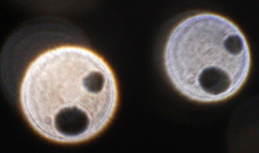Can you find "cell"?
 I'll return each mask as SVG.
<instances>
[{
	"instance_id": "cell-1",
	"label": "cell",
	"mask_w": 259,
	"mask_h": 153,
	"mask_svg": "<svg viewBox=\"0 0 259 153\" xmlns=\"http://www.w3.org/2000/svg\"><path fill=\"white\" fill-rule=\"evenodd\" d=\"M115 74L102 57L75 45L53 47L27 66L19 90L23 115L39 135L77 144L106 129L118 109Z\"/></svg>"
},
{
	"instance_id": "cell-2",
	"label": "cell",
	"mask_w": 259,
	"mask_h": 153,
	"mask_svg": "<svg viewBox=\"0 0 259 153\" xmlns=\"http://www.w3.org/2000/svg\"><path fill=\"white\" fill-rule=\"evenodd\" d=\"M162 63L178 93L190 101L216 104L235 96L250 74L251 54L237 24L219 14L183 18L169 32Z\"/></svg>"
}]
</instances>
